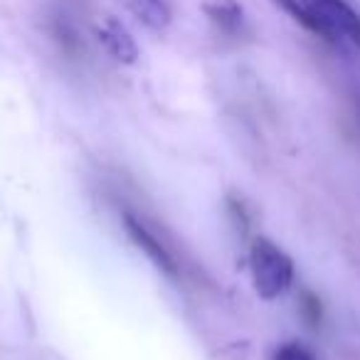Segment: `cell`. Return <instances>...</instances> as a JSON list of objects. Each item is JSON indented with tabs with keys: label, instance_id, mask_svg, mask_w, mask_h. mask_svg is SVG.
Segmentation results:
<instances>
[{
	"label": "cell",
	"instance_id": "obj_1",
	"mask_svg": "<svg viewBox=\"0 0 360 360\" xmlns=\"http://www.w3.org/2000/svg\"><path fill=\"white\" fill-rule=\"evenodd\" d=\"M250 274L257 296L276 301L294 284V262L269 237H255L250 247Z\"/></svg>",
	"mask_w": 360,
	"mask_h": 360
},
{
	"label": "cell",
	"instance_id": "obj_3",
	"mask_svg": "<svg viewBox=\"0 0 360 360\" xmlns=\"http://www.w3.org/2000/svg\"><path fill=\"white\" fill-rule=\"evenodd\" d=\"M121 220H124V230H126V235H129V240L148 257L150 264L158 271H163L165 276H170V279H178V262L170 255L168 247L146 227V222L139 220L134 212H124Z\"/></svg>",
	"mask_w": 360,
	"mask_h": 360
},
{
	"label": "cell",
	"instance_id": "obj_8",
	"mask_svg": "<svg viewBox=\"0 0 360 360\" xmlns=\"http://www.w3.org/2000/svg\"><path fill=\"white\" fill-rule=\"evenodd\" d=\"M274 360H316V355L306 345L291 340V343H284L281 348H276Z\"/></svg>",
	"mask_w": 360,
	"mask_h": 360
},
{
	"label": "cell",
	"instance_id": "obj_6",
	"mask_svg": "<svg viewBox=\"0 0 360 360\" xmlns=\"http://www.w3.org/2000/svg\"><path fill=\"white\" fill-rule=\"evenodd\" d=\"M119 3L129 11L131 18H136L141 25L153 32H163L173 18L165 0H119Z\"/></svg>",
	"mask_w": 360,
	"mask_h": 360
},
{
	"label": "cell",
	"instance_id": "obj_2",
	"mask_svg": "<svg viewBox=\"0 0 360 360\" xmlns=\"http://www.w3.org/2000/svg\"><path fill=\"white\" fill-rule=\"evenodd\" d=\"M306 13V30L328 42H350L360 50V13L345 0H299Z\"/></svg>",
	"mask_w": 360,
	"mask_h": 360
},
{
	"label": "cell",
	"instance_id": "obj_7",
	"mask_svg": "<svg viewBox=\"0 0 360 360\" xmlns=\"http://www.w3.org/2000/svg\"><path fill=\"white\" fill-rule=\"evenodd\" d=\"M301 316H304L311 328H316V326L321 323V316H323L321 314V301H319V296H314L311 291L301 294Z\"/></svg>",
	"mask_w": 360,
	"mask_h": 360
},
{
	"label": "cell",
	"instance_id": "obj_5",
	"mask_svg": "<svg viewBox=\"0 0 360 360\" xmlns=\"http://www.w3.org/2000/svg\"><path fill=\"white\" fill-rule=\"evenodd\" d=\"M205 13L210 22L220 32L230 37H242L247 30V18L242 13V6H237L235 0H212L205 6Z\"/></svg>",
	"mask_w": 360,
	"mask_h": 360
},
{
	"label": "cell",
	"instance_id": "obj_4",
	"mask_svg": "<svg viewBox=\"0 0 360 360\" xmlns=\"http://www.w3.org/2000/svg\"><path fill=\"white\" fill-rule=\"evenodd\" d=\"M96 37H99L101 47L114 57L121 65H136L139 62V45L131 37V32L121 25L116 18H106L96 27Z\"/></svg>",
	"mask_w": 360,
	"mask_h": 360
}]
</instances>
